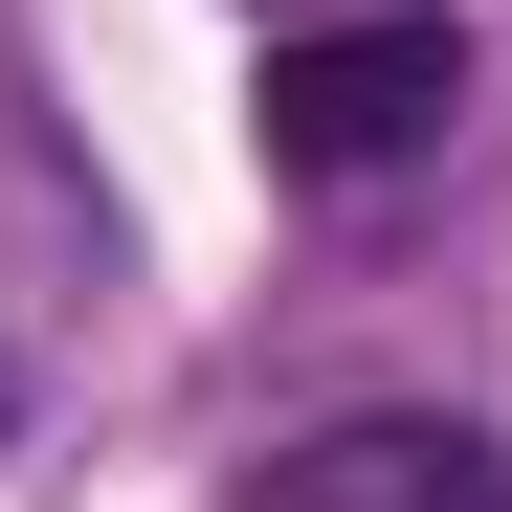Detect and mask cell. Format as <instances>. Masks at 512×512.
<instances>
[{
  "label": "cell",
  "mask_w": 512,
  "mask_h": 512,
  "mask_svg": "<svg viewBox=\"0 0 512 512\" xmlns=\"http://www.w3.org/2000/svg\"><path fill=\"white\" fill-rule=\"evenodd\" d=\"M446 112H468V23H446V0H312V23L268 45V90H245L268 179H312V201L446 156Z\"/></svg>",
  "instance_id": "cell-1"
},
{
  "label": "cell",
  "mask_w": 512,
  "mask_h": 512,
  "mask_svg": "<svg viewBox=\"0 0 512 512\" xmlns=\"http://www.w3.org/2000/svg\"><path fill=\"white\" fill-rule=\"evenodd\" d=\"M223 512H512V446L490 423H312V446H268Z\"/></svg>",
  "instance_id": "cell-2"
},
{
  "label": "cell",
  "mask_w": 512,
  "mask_h": 512,
  "mask_svg": "<svg viewBox=\"0 0 512 512\" xmlns=\"http://www.w3.org/2000/svg\"><path fill=\"white\" fill-rule=\"evenodd\" d=\"M290 23H312V0H290Z\"/></svg>",
  "instance_id": "cell-3"
}]
</instances>
